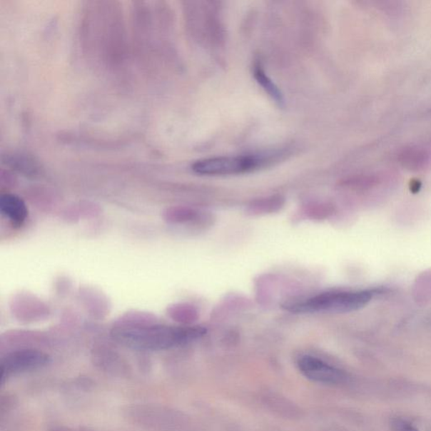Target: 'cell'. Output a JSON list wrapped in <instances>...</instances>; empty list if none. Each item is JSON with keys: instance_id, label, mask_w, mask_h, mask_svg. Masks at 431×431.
<instances>
[{"instance_id": "10", "label": "cell", "mask_w": 431, "mask_h": 431, "mask_svg": "<svg viewBox=\"0 0 431 431\" xmlns=\"http://www.w3.org/2000/svg\"><path fill=\"white\" fill-rule=\"evenodd\" d=\"M255 76L261 84V86L263 87L267 93L273 98L278 102H280L283 101L282 93H280L278 87L275 86L273 81L266 76L263 70L260 69V67H257L255 71Z\"/></svg>"}, {"instance_id": "3", "label": "cell", "mask_w": 431, "mask_h": 431, "mask_svg": "<svg viewBox=\"0 0 431 431\" xmlns=\"http://www.w3.org/2000/svg\"><path fill=\"white\" fill-rule=\"evenodd\" d=\"M260 163L254 156L215 157L196 161L192 170L201 176H231L251 171Z\"/></svg>"}, {"instance_id": "11", "label": "cell", "mask_w": 431, "mask_h": 431, "mask_svg": "<svg viewBox=\"0 0 431 431\" xmlns=\"http://www.w3.org/2000/svg\"><path fill=\"white\" fill-rule=\"evenodd\" d=\"M391 429L392 431H419L409 421L401 418L392 420Z\"/></svg>"}, {"instance_id": "8", "label": "cell", "mask_w": 431, "mask_h": 431, "mask_svg": "<svg viewBox=\"0 0 431 431\" xmlns=\"http://www.w3.org/2000/svg\"><path fill=\"white\" fill-rule=\"evenodd\" d=\"M168 315L176 321L181 323L193 322L196 318V312L194 308L187 304H175L168 309Z\"/></svg>"}, {"instance_id": "6", "label": "cell", "mask_w": 431, "mask_h": 431, "mask_svg": "<svg viewBox=\"0 0 431 431\" xmlns=\"http://www.w3.org/2000/svg\"><path fill=\"white\" fill-rule=\"evenodd\" d=\"M0 212L16 226H21L28 217L25 201L14 194H4L0 198Z\"/></svg>"}, {"instance_id": "5", "label": "cell", "mask_w": 431, "mask_h": 431, "mask_svg": "<svg viewBox=\"0 0 431 431\" xmlns=\"http://www.w3.org/2000/svg\"><path fill=\"white\" fill-rule=\"evenodd\" d=\"M298 368L304 377L323 384H340L348 377L342 370L311 355H304L300 358Z\"/></svg>"}, {"instance_id": "1", "label": "cell", "mask_w": 431, "mask_h": 431, "mask_svg": "<svg viewBox=\"0 0 431 431\" xmlns=\"http://www.w3.org/2000/svg\"><path fill=\"white\" fill-rule=\"evenodd\" d=\"M207 330L201 326H170L151 323H121L111 335L119 344L138 350H166L203 338Z\"/></svg>"}, {"instance_id": "7", "label": "cell", "mask_w": 431, "mask_h": 431, "mask_svg": "<svg viewBox=\"0 0 431 431\" xmlns=\"http://www.w3.org/2000/svg\"><path fill=\"white\" fill-rule=\"evenodd\" d=\"M428 154L419 148H406L400 153V163L412 171H419L428 162Z\"/></svg>"}, {"instance_id": "2", "label": "cell", "mask_w": 431, "mask_h": 431, "mask_svg": "<svg viewBox=\"0 0 431 431\" xmlns=\"http://www.w3.org/2000/svg\"><path fill=\"white\" fill-rule=\"evenodd\" d=\"M372 296L369 290H333L285 303L283 308L293 313H345L367 305Z\"/></svg>"}, {"instance_id": "4", "label": "cell", "mask_w": 431, "mask_h": 431, "mask_svg": "<svg viewBox=\"0 0 431 431\" xmlns=\"http://www.w3.org/2000/svg\"><path fill=\"white\" fill-rule=\"evenodd\" d=\"M50 362L48 354L34 349H24L13 351L2 359L1 383L12 375L34 371L45 367Z\"/></svg>"}, {"instance_id": "9", "label": "cell", "mask_w": 431, "mask_h": 431, "mask_svg": "<svg viewBox=\"0 0 431 431\" xmlns=\"http://www.w3.org/2000/svg\"><path fill=\"white\" fill-rule=\"evenodd\" d=\"M198 213L195 211L188 208H172L168 209L165 213V218L171 223H185L191 221L196 218Z\"/></svg>"}]
</instances>
